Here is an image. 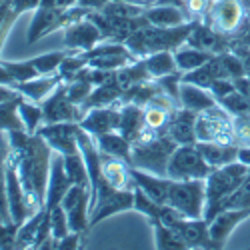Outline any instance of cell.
<instances>
[{"mask_svg": "<svg viewBox=\"0 0 250 250\" xmlns=\"http://www.w3.org/2000/svg\"><path fill=\"white\" fill-rule=\"evenodd\" d=\"M8 138L18 160V172H20V180H22L28 206L34 214L42 210L46 204V188H48L50 162L54 150L38 132L28 134L26 130H12L8 132Z\"/></svg>", "mask_w": 250, "mask_h": 250, "instance_id": "cell-1", "label": "cell"}, {"mask_svg": "<svg viewBox=\"0 0 250 250\" xmlns=\"http://www.w3.org/2000/svg\"><path fill=\"white\" fill-rule=\"evenodd\" d=\"M194 24H196V20H190V22L180 24V26H170V28L146 24L138 28L136 32H132L124 44L130 48V52L136 58H146L154 52H164V50L174 52L178 46L186 44Z\"/></svg>", "mask_w": 250, "mask_h": 250, "instance_id": "cell-2", "label": "cell"}, {"mask_svg": "<svg viewBox=\"0 0 250 250\" xmlns=\"http://www.w3.org/2000/svg\"><path fill=\"white\" fill-rule=\"evenodd\" d=\"M246 176H248V166L238 160L210 170V174L204 178L206 180V208H204L206 222H210L220 212L224 200L238 188Z\"/></svg>", "mask_w": 250, "mask_h": 250, "instance_id": "cell-3", "label": "cell"}, {"mask_svg": "<svg viewBox=\"0 0 250 250\" xmlns=\"http://www.w3.org/2000/svg\"><path fill=\"white\" fill-rule=\"evenodd\" d=\"M88 12H92V10H86L78 4L72 8H58L50 2V0H42L40 6L34 10V16L28 24L26 42L32 46L40 38H44L56 30H64L66 26L78 22L82 18H86Z\"/></svg>", "mask_w": 250, "mask_h": 250, "instance_id": "cell-4", "label": "cell"}, {"mask_svg": "<svg viewBox=\"0 0 250 250\" xmlns=\"http://www.w3.org/2000/svg\"><path fill=\"white\" fill-rule=\"evenodd\" d=\"M178 144L168 134H158L148 140H136L130 148V166L140 170H148L158 176H166L168 160Z\"/></svg>", "mask_w": 250, "mask_h": 250, "instance_id": "cell-5", "label": "cell"}, {"mask_svg": "<svg viewBox=\"0 0 250 250\" xmlns=\"http://www.w3.org/2000/svg\"><path fill=\"white\" fill-rule=\"evenodd\" d=\"M184 218H204L206 208V180H172L168 202Z\"/></svg>", "mask_w": 250, "mask_h": 250, "instance_id": "cell-6", "label": "cell"}, {"mask_svg": "<svg viewBox=\"0 0 250 250\" xmlns=\"http://www.w3.org/2000/svg\"><path fill=\"white\" fill-rule=\"evenodd\" d=\"M196 142H224L236 144L234 116L222 104L208 108L196 118Z\"/></svg>", "mask_w": 250, "mask_h": 250, "instance_id": "cell-7", "label": "cell"}, {"mask_svg": "<svg viewBox=\"0 0 250 250\" xmlns=\"http://www.w3.org/2000/svg\"><path fill=\"white\" fill-rule=\"evenodd\" d=\"M210 166L204 160L196 144H178L168 160L166 176L172 180H196L210 174Z\"/></svg>", "mask_w": 250, "mask_h": 250, "instance_id": "cell-8", "label": "cell"}, {"mask_svg": "<svg viewBox=\"0 0 250 250\" xmlns=\"http://www.w3.org/2000/svg\"><path fill=\"white\" fill-rule=\"evenodd\" d=\"M82 56L86 58V66L98 70H120L140 60L130 52V48L124 42H112V40H102L92 50L82 52Z\"/></svg>", "mask_w": 250, "mask_h": 250, "instance_id": "cell-9", "label": "cell"}, {"mask_svg": "<svg viewBox=\"0 0 250 250\" xmlns=\"http://www.w3.org/2000/svg\"><path fill=\"white\" fill-rule=\"evenodd\" d=\"M90 198H92L90 188L72 184L70 190L64 194V198L60 202L64 212L68 214L70 230L80 232L82 236H86L92 228L90 226Z\"/></svg>", "mask_w": 250, "mask_h": 250, "instance_id": "cell-10", "label": "cell"}, {"mask_svg": "<svg viewBox=\"0 0 250 250\" xmlns=\"http://www.w3.org/2000/svg\"><path fill=\"white\" fill-rule=\"evenodd\" d=\"M246 6L242 0H212L204 22L224 34H234L246 18Z\"/></svg>", "mask_w": 250, "mask_h": 250, "instance_id": "cell-11", "label": "cell"}, {"mask_svg": "<svg viewBox=\"0 0 250 250\" xmlns=\"http://www.w3.org/2000/svg\"><path fill=\"white\" fill-rule=\"evenodd\" d=\"M6 196H8V208H10V216L14 224H22L32 216V210L28 206L24 188H22V180H20L18 172V160L14 150H10L6 158Z\"/></svg>", "mask_w": 250, "mask_h": 250, "instance_id": "cell-12", "label": "cell"}, {"mask_svg": "<svg viewBox=\"0 0 250 250\" xmlns=\"http://www.w3.org/2000/svg\"><path fill=\"white\" fill-rule=\"evenodd\" d=\"M42 112H44V124H54V122H80L84 112L78 104H74L68 94H66V84L60 82L58 88L46 96L42 102Z\"/></svg>", "mask_w": 250, "mask_h": 250, "instance_id": "cell-13", "label": "cell"}, {"mask_svg": "<svg viewBox=\"0 0 250 250\" xmlns=\"http://www.w3.org/2000/svg\"><path fill=\"white\" fill-rule=\"evenodd\" d=\"M78 130H80L78 122H54V124H42L38 128V134L48 142V146L54 152L68 156L80 152Z\"/></svg>", "mask_w": 250, "mask_h": 250, "instance_id": "cell-14", "label": "cell"}, {"mask_svg": "<svg viewBox=\"0 0 250 250\" xmlns=\"http://www.w3.org/2000/svg\"><path fill=\"white\" fill-rule=\"evenodd\" d=\"M186 44H190V46H194L198 50H204L208 54L216 56V54L232 50V36L224 34V32H218L210 24H206L204 20H196L192 32L188 34Z\"/></svg>", "mask_w": 250, "mask_h": 250, "instance_id": "cell-15", "label": "cell"}, {"mask_svg": "<svg viewBox=\"0 0 250 250\" xmlns=\"http://www.w3.org/2000/svg\"><path fill=\"white\" fill-rule=\"evenodd\" d=\"M102 40H104V36H102L100 28L86 16V18H82L78 22L64 28V38H62V42H64V46L68 50L86 52V50H92L96 44H100Z\"/></svg>", "mask_w": 250, "mask_h": 250, "instance_id": "cell-16", "label": "cell"}, {"mask_svg": "<svg viewBox=\"0 0 250 250\" xmlns=\"http://www.w3.org/2000/svg\"><path fill=\"white\" fill-rule=\"evenodd\" d=\"M82 130H86L88 134H92L94 138L100 134H108L118 130L120 124V106H96L84 112L82 120L78 122Z\"/></svg>", "mask_w": 250, "mask_h": 250, "instance_id": "cell-17", "label": "cell"}, {"mask_svg": "<svg viewBox=\"0 0 250 250\" xmlns=\"http://www.w3.org/2000/svg\"><path fill=\"white\" fill-rule=\"evenodd\" d=\"M74 182L70 180L66 168H64V156L54 152L52 162H50V176H48V188H46V210H52L54 206H58L64 198V194L70 190V186Z\"/></svg>", "mask_w": 250, "mask_h": 250, "instance_id": "cell-18", "label": "cell"}, {"mask_svg": "<svg viewBox=\"0 0 250 250\" xmlns=\"http://www.w3.org/2000/svg\"><path fill=\"white\" fill-rule=\"evenodd\" d=\"M172 228L188 248H218L210 236V226L204 218H180Z\"/></svg>", "mask_w": 250, "mask_h": 250, "instance_id": "cell-19", "label": "cell"}, {"mask_svg": "<svg viewBox=\"0 0 250 250\" xmlns=\"http://www.w3.org/2000/svg\"><path fill=\"white\" fill-rule=\"evenodd\" d=\"M246 218H250V208H228V210L218 212L208 226H210V236L218 244V248H224L228 238H230L232 230L242 224Z\"/></svg>", "mask_w": 250, "mask_h": 250, "instance_id": "cell-20", "label": "cell"}, {"mask_svg": "<svg viewBox=\"0 0 250 250\" xmlns=\"http://www.w3.org/2000/svg\"><path fill=\"white\" fill-rule=\"evenodd\" d=\"M196 118H198L196 112L178 106L170 116L166 134L176 144H196Z\"/></svg>", "mask_w": 250, "mask_h": 250, "instance_id": "cell-21", "label": "cell"}, {"mask_svg": "<svg viewBox=\"0 0 250 250\" xmlns=\"http://www.w3.org/2000/svg\"><path fill=\"white\" fill-rule=\"evenodd\" d=\"M100 166H102V176L110 186L118 190H134V180L130 174V164L122 158L110 156L100 152Z\"/></svg>", "mask_w": 250, "mask_h": 250, "instance_id": "cell-22", "label": "cell"}, {"mask_svg": "<svg viewBox=\"0 0 250 250\" xmlns=\"http://www.w3.org/2000/svg\"><path fill=\"white\" fill-rule=\"evenodd\" d=\"M130 174H132L134 184L138 186V188L144 194H148L154 202H158V204H166V202H168V190H170L172 178L158 176V174H152L148 170L134 168V166H130Z\"/></svg>", "mask_w": 250, "mask_h": 250, "instance_id": "cell-23", "label": "cell"}, {"mask_svg": "<svg viewBox=\"0 0 250 250\" xmlns=\"http://www.w3.org/2000/svg\"><path fill=\"white\" fill-rule=\"evenodd\" d=\"M62 82V78H60V74L56 72V74H46V76H36V78H32V80H26V82H14V88L22 94L24 98H28V100H32V102H42L46 96H50L56 88H58V84Z\"/></svg>", "mask_w": 250, "mask_h": 250, "instance_id": "cell-24", "label": "cell"}, {"mask_svg": "<svg viewBox=\"0 0 250 250\" xmlns=\"http://www.w3.org/2000/svg\"><path fill=\"white\" fill-rule=\"evenodd\" d=\"M178 104L182 108H188L196 114L212 108L218 104V100L214 98V94L208 90V88H202V86H196V84H188V82H182L180 84V94H178Z\"/></svg>", "mask_w": 250, "mask_h": 250, "instance_id": "cell-25", "label": "cell"}, {"mask_svg": "<svg viewBox=\"0 0 250 250\" xmlns=\"http://www.w3.org/2000/svg\"><path fill=\"white\" fill-rule=\"evenodd\" d=\"M144 16H146L150 24L162 26V28L180 26V24L190 22L186 10L182 6H174V4H152L148 8H144Z\"/></svg>", "mask_w": 250, "mask_h": 250, "instance_id": "cell-26", "label": "cell"}, {"mask_svg": "<svg viewBox=\"0 0 250 250\" xmlns=\"http://www.w3.org/2000/svg\"><path fill=\"white\" fill-rule=\"evenodd\" d=\"M144 128V108L138 104L126 102L120 104V124H118V132L128 138L130 142H136L140 132Z\"/></svg>", "mask_w": 250, "mask_h": 250, "instance_id": "cell-27", "label": "cell"}, {"mask_svg": "<svg viewBox=\"0 0 250 250\" xmlns=\"http://www.w3.org/2000/svg\"><path fill=\"white\" fill-rule=\"evenodd\" d=\"M200 148L204 160L208 162L210 168H218V166L230 164L238 158V144H224V142H196Z\"/></svg>", "mask_w": 250, "mask_h": 250, "instance_id": "cell-28", "label": "cell"}, {"mask_svg": "<svg viewBox=\"0 0 250 250\" xmlns=\"http://www.w3.org/2000/svg\"><path fill=\"white\" fill-rule=\"evenodd\" d=\"M96 140V146L100 152L104 154H110L116 158H122L130 164V148H132V142L128 138H124L118 130L108 132V134H100L94 138Z\"/></svg>", "mask_w": 250, "mask_h": 250, "instance_id": "cell-29", "label": "cell"}, {"mask_svg": "<svg viewBox=\"0 0 250 250\" xmlns=\"http://www.w3.org/2000/svg\"><path fill=\"white\" fill-rule=\"evenodd\" d=\"M12 146H10L8 132H0V220H4V222H12L8 196H6V158Z\"/></svg>", "mask_w": 250, "mask_h": 250, "instance_id": "cell-30", "label": "cell"}, {"mask_svg": "<svg viewBox=\"0 0 250 250\" xmlns=\"http://www.w3.org/2000/svg\"><path fill=\"white\" fill-rule=\"evenodd\" d=\"M144 60V66H146L148 74L152 80H158V78H164L168 74H174V72H180L178 66H176V60H174V52L170 50H164V52H154Z\"/></svg>", "mask_w": 250, "mask_h": 250, "instance_id": "cell-31", "label": "cell"}, {"mask_svg": "<svg viewBox=\"0 0 250 250\" xmlns=\"http://www.w3.org/2000/svg\"><path fill=\"white\" fill-rule=\"evenodd\" d=\"M212 58V54H208L204 50H198L190 44H182L174 50V60H176V66L178 70L184 74V72H190L194 68H200L202 64H206L208 60Z\"/></svg>", "mask_w": 250, "mask_h": 250, "instance_id": "cell-32", "label": "cell"}, {"mask_svg": "<svg viewBox=\"0 0 250 250\" xmlns=\"http://www.w3.org/2000/svg\"><path fill=\"white\" fill-rule=\"evenodd\" d=\"M150 226L154 230V248L158 250H186L188 248L172 226H166L160 220H152Z\"/></svg>", "mask_w": 250, "mask_h": 250, "instance_id": "cell-33", "label": "cell"}, {"mask_svg": "<svg viewBox=\"0 0 250 250\" xmlns=\"http://www.w3.org/2000/svg\"><path fill=\"white\" fill-rule=\"evenodd\" d=\"M18 114L22 118V124H24V130L28 134H36L38 128L44 124V112H42V106L38 102H32L28 98H20L18 102Z\"/></svg>", "mask_w": 250, "mask_h": 250, "instance_id": "cell-34", "label": "cell"}, {"mask_svg": "<svg viewBox=\"0 0 250 250\" xmlns=\"http://www.w3.org/2000/svg\"><path fill=\"white\" fill-rule=\"evenodd\" d=\"M22 14H26V10L20 4H16L14 0H6V2L0 4V58H2V48H4V42H6L14 22Z\"/></svg>", "mask_w": 250, "mask_h": 250, "instance_id": "cell-35", "label": "cell"}, {"mask_svg": "<svg viewBox=\"0 0 250 250\" xmlns=\"http://www.w3.org/2000/svg\"><path fill=\"white\" fill-rule=\"evenodd\" d=\"M22 98V96H20ZM20 98L0 102V132H12V130H24L22 118L18 114V102Z\"/></svg>", "mask_w": 250, "mask_h": 250, "instance_id": "cell-36", "label": "cell"}, {"mask_svg": "<svg viewBox=\"0 0 250 250\" xmlns=\"http://www.w3.org/2000/svg\"><path fill=\"white\" fill-rule=\"evenodd\" d=\"M218 78V70H216V64H214V56L202 64L200 68H194L190 72H184L182 74V82H188V84H196V86H202V88H210V84Z\"/></svg>", "mask_w": 250, "mask_h": 250, "instance_id": "cell-37", "label": "cell"}, {"mask_svg": "<svg viewBox=\"0 0 250 250\" xmlns=\"http://www.w3.org/2000/svg\"><path fill=\"white\" fill-rule=\"evenodd\" d=\"M64 168H66V172L74 184L90 188V176H88V168H86V162H84L82 152L64 156Z\"/></svg>", "mask_w": 250, "mask_h": 250, "instance_id": "cell-38", "label": "cell"}, {"mask_svg": "<svg viewBox=\"0 0 250 250\" xmlns=\"http://www.w3.org/2000/svg\"><path fill=\"white\" fill-rule=\"evenodd\" d=\"M44 214V208L42 210L34 212L28 220H24L22 224L18 226V234H16V248H32L34 240H36V230H38V224L42 220Z\"/></svg>", "mask_w": 250, "mask_h": 250, "instance_id": "cell-39", "label": "cell"}, {"mask_svg": "<svg viewBox=\"0 0 250 250\" xmlns=\"http://www.w3.org/2000/svg\"><path fill=\"white\" fill-rule=\"evenodd\" d=\"M162 206H164V204L154 202L148 194H144V192L138 188V186H134V208H132V210H136V212H138V214H142V216H146V218H148V222H152V220H158V218H160Z\"/></svg>", "mask_w": 250, "mask_h": 250, "instance_id": "cell-40", "label": "cell"}, {"mask_svg": "<svg viewBox=\"0 0 250 250\" xmlns=\"http://www.w3.org/2000/svg\"><path fill=\"white\" fill-rule=\"evenodd\" d=\"M64 56H66V52H46V54L32 56L28 60H30V64L38 70L40 76H46V74H56L58 72Z\"/></svg>", "mask_w": 250, "mask_h": 250, "instance_id": "cell-41", "label": "cell"}, {"mask_svg": "<svg viewBox=\"0 0 250 250\" xmlns=\"http://www.w3.org/2000/svg\"><path fill=\"white\" fill-rule=\"evenodd\" d=\"M0 64L8 70V74L12 76L14 82H26V80L40 76L38 70L30 64V60H4V58H0Z\"/></svg>", "mask_w": 250, "mask_h": 250, "instance_id": "cell-42", "label": "cell"}, {"mask_svg": "<svg viewBox=\"0 0 250 250\" xmlns=\"http://www.w3.org/2000/svg\"><path fill=\"white\" fill-rule=\"evenodd\" d=\"M228 208H250V174L242 180V184L238 186V188L224 200L220 212L228 210Z\"/></svg>", "mask_w": 250, "mask_h": 250, "instance_id": "cell-43", "label": "cell"}, {"mask_svg": "<svg viewBox=\"0 0 250 250\" xmlns=\"http://www.w3.org/2000/svg\"><path fill=\"white\" fill-rule=\"evenodd\" d=\"M50 212V226H52V236L54 240H60L62 236H66L70 232V224H68V214L64 212L62 204L54 206Z\"/></svg>", "mask_w": 250, "mask_h": 250, "instance_id": "cell-44", "label": "cell"}, {"mask_svg": "<svg viewBox=\"0 0 250 250\" xmlns=\"http://www.w3.org/2000/svg\"><path fill=\"white\" fill-rule=\"evenodd\" d=\"M16 234H18V224L0 220V250L16 248Z\"/></svg>", "mask_w": 250, "mask_h": 250, "instance_id": "cell-45", "label": "cell"}, {"mask_svg": "<svg viewBox=\"0 0 250 250\" xmlns=\"http://www.w3.org/2000/svg\"><path fill=\"white\" fill-rule=\"evenodd\" d=\"M210 4H212V0H184L182 8L186 10L190 20H204Z\"/></svg>", "mask_w": 250, "mask_h": 250, "instance_id": "cell-46", "label": "cell"}, {"mask_svg": "<svg viewBox=\"0 0 250 250\" xmlns=\"http://www.w3.org/2000/svg\"><path fill=\"white\" fill-rule=\"evenodd\" d=\"M210 90L212 94H214V98L220 102L224 96H228L230 92H234L236 90V84H234V80H228V78H216L212 84H210Z\"/></svg>", "mask_w": 250, "mask_h": 250, "instance_id": "cell-47", "label": "cell"}, {"mask_svg": "<svg viewBox=\"0 0 250 250\" xmlns=\"http://www.w3.org/2000/svg\"><path fill=\"white\" fill-rule=\"evenodd\" d=\"M80 240H82V234L70 230L66 236H62L60 240H54V250H74V248H80Z\"/></svg>", "mask_w": 250, "mask_h": 250, "instance_id": "cell-48", "label": "cell"}, {"mask_svg": "<svg viewBox=\"0 0 250 250\" xmlns=\"http://www.w3.org/2000/svg\"><path fill=\"white\" fill-rule=\"evenodd\" d=\"M230 36H232V46L234 44H242V46L250 48V16L244 18V22L240 24V28Z\"/></svg>", "mask_w": 250, "mask_h": 250, "instance_id": "cell-49", "label": "cell"}, {"mask_svg": "<svg viewBox=\"0 0 250 250\" xmlns=\"http://www.w3.org/2000/svg\"><path fill=\"white\" fill-rule=\"evenodd\" d=\"M232 52H236L242 60V64H244V74L250 78V48L248 46H242V44H234L232 46Z\"/></svg>", "mask_w": 250, "mask_h": 250, "instance_id": "cell-50", "label": "cell"}, {"mask_svg": "<svg viewBox=\"0 0 250 250\" xmlns=\"http://www.w3.org/2000/svg\"><path fill=\"white\" fill-rule=\"evenodd\" d=\"M20 94L12 84H0V102H8V100H14V98H20Z\"/></svg>", "mask_w": 250, "mask_h": 250, "instance_id": "cell-51", "label": "cell"}, {"mask_svg": "<svg viewBox=\"0 0 250 250\" xmlns=\"http://www.w3.org/2000/svg\"><path fill=\"white\" fill-rule=\"evenodd\" d=\"M110 0H78V6L86 8V10H102Z\"/></svg>", "mask_w": 250, "mask_h": 250, "instance_id": "cell-52", "label": "cell"}, {"mask_svg": "<svg viewBox=\"0 0 250 250\" xmlns=\"http://www.w3.org/2000/svg\"><path fill=\"white\" fill-rule=\"evenodd\" d=\"M238 162H242V164H246L248 168H250V146H240L238 148V158H236Z\"/></svg>", "mask_w": 250, "mask_h": 250, "instance_id": "cell-53", "label": "cell"}, {"mask_svg": "<svg viewBox=\"0 0 250 250\" xmlns=\"http://www.w3.org/2000/svg\"><path fill=\"white\" fill-rule=\"evenodd\" d=\"M0 84H14V80H12V76L8 74V70L0 64Z\"/></svg>", "mask_w": 250, "mask_h": 250, "instance_id": "cell-54", "label": "cell"}, {"mask_svg": "<svg viewBox=\"0 0 250 250\" xmlns=\"http://www.w3.org/2000/svg\"><path fill=\"white\" fill-rule=\"evenodd\" d=\"M122 2H132V4H140L144 8H148V6H152L156 2V0H122Z\"/></svg>", "mask_w": 250, "mask_h": 250, "instance_id": "cell-55", "label": "cell"}, {"mask_svg": "<svg viewBox=\"0 0 250 250\" xmlns=\"http://www.w3.org/2000/svg\"><path fill=\"white\" fill-rule=\"evenodd\" d=\"M184 0H156L154 4H174V6H182Z\"/></svg>", "mask_w": 250, "mask_h": 250, "instance_id": "cell-56", "label": "cell"}, {"mask_svg": "<svg viewBox=\"0 0 250 250\" xmlns=\"http://www.w3.org/2000/svg\"><path fill=\"white\" fill-rule=\"evenodd\" d=\"M242 2H244V6H246V14L250 16V0H242Z\"/></svg>", "mask_w": 250, "mask_h": 250, "instance_id": "cell-57", "label": "cell"}, {"mask_svg": "<svg viewBox=\"0 0 250 250\" xmlns=\"http://www.w3.org/2000/svg\"><path fill=\"white\" fill-rule=\"evenodd\" d=\"M248 174H250V168H248Z\"/></svg>", "mask_w": 250, "mask_h": 250, "instance_id": "cell-58", "label": "cell"}]
</instances>
